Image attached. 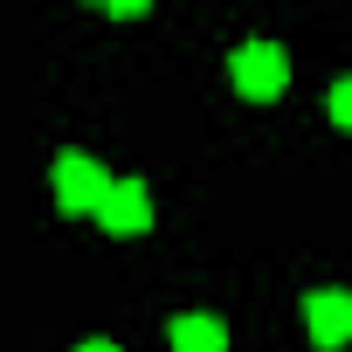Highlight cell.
<instances>
[{
	"mask_svg": "<svg viewBox=\"0 0 352 352\" xmlns=\"http://www.w3.org/2000/svg\"><path fill=\"white\" fill-rule=\"evenodd\" d=\"M228 76H235V90H242L249 104H270V97H283L290 63H283V49H276V42H242V49H235V63H228Z\"/></svg>",
	"mask_w": 352,
	"mask_h": 352,
	"instance_id": "6da1fadb",
	"label": "cell"
},
{
	"mask_svg": "<svg viewBox=\"0 0 352 352\" xmlns=\"http://www.w3.org/2000/svg\"><path fill=\"white\" fill-rule=\"evenodd\" d=\"M111 194V173L90 159V152H63L56 159V208L63 214H97Z\"/></svg>",
	"mask_w": 352,
	"mask_h": 352,
	"instance_id": "7a4b0ae2",
	"label": "cell"
},
{
	"mask_svg": "<svg viewBox=\"0 0 352 352\" xmlns=\"http://www.w3.org/2000/svg\"><path fill=\"white\" fill-rule=\"evenodd\" d=\"M97 221H104L111 235H138V228H152V194H145V180H111Z\"/></svg>",
	"mask_w": 352,
	"mask_h": 352,
	"instance_id": "3957f363",
	"label": "cell"
},
{
	"mask_svg": "<svg viewBox=\"0 0 352 352\" xmlns=\"http://www.w3.org/2000/svg\"><path fill=\"white\" fill-rule=\"evenodd\" d=\"M304 324H311V345H345L352 338V290H311Z\"/></svg>",
	"mask_w": 352,
	"mask_h": 352,
	"instance_id": "277c9868",
	"label": "cell"
},
{
	"mask_svg": "<svg viewBox=\"0 0 352 352\" xmlns=\"http://www.w3.org/2000/svg\"><path fill=\"white\" fill-rule=\"evenodd\" d=\"M173 352H228V331H221V318H208V311L173 318Z\"/></svg>",
	"mask_w": 352,
	"mask_h": 352,
	"instance_id": "5b68a950",
	"label": "cell"
},
{
	"mask_svg": "<svg viewBox=\"0 0 352 352\" xmlns=\"http://www.w3.org/2000/svg\"><path fill=\"white\" fill-rule=\"evenodd\" d=\"M331 124H345V131H352V76L331 90Z\"/></svg>",
	"mask_w": 352,
	"mask_h": 352,
	"instance_id": "8992f818",
	"label": "cell"
},
{
	"mask_svg": "<svg viewBox=\"0 0 352 352\" xmlns=\"http://www.w3.org/2000/svg\"><path fill=\"white\" fill-rule=\"evenodd\" d=\"M104 8H111L118 21H131V14H145V0H104Z\"/></svg>",
	"mask_w": 352,
	"mask_h": 352,
	"instance_id": "52a82bcc",
	"label": "cell"
},
{
	"mask_svg": "<svg viewBox=\"0 0 352 352\" xmlns=\"http://www.w3.org/2000/svg\"><path fill=\"white\" fill-rule=\"evenodd\" d=\"M76 352H118V345H111V338H90V345H76Z\"/></svg>",
	"mask_w": 352,
	"mask_h": 352,
	"instance_id": "ba28073f",
	"label": "cell"
}]
</instances>
